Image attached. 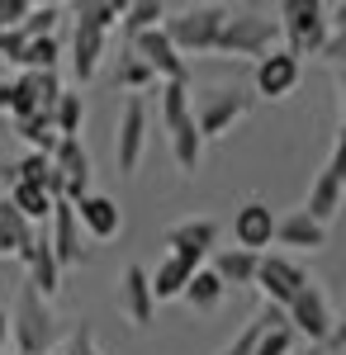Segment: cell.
I'll use <instances>...</instances> for the list:
<instances>
[{
    "mask_svg": "<svg viewBox=\"0 0 346 355\" xmlns=\"http://www.w3.org/2000/svg\"><path fill=\"white\" fill-rule=\"evenodd\" d=\"M129 53L147 62V71L157 76V85H190V62L166 43V33H161V28L138 33L133 43H129Z\"/></svg>",
    "mask_w": 346,
    "mask_h": 355,
    "instance_id": "obj_11",
    "label": "cell"
},
{
    "mask_svg": "<svg viewBox=\"0 0 346 355\" xmlns=\"http://www.w3.org/2000/svg\"><path fill=\"white\" fill-rule=\"evenodd\" d=\"M252 95L242 90V85H209V90H199L195 100H190V114H195V128H199V142H213V137H223L238 119L252 114Z\"/></svg>",
    "mask_w": 346,
    "mask_h": 355,
    "instance_id": "obj_5",
    "label": "cell"
},
{
    "mask_svg": "<svg viewBox=\"0 0 346 355\" xmlns=\"http://www.w3.org/2000/svg\"><path fill=\"white\" fill-rule=\"evenodd\" d=\"M62 15H67L62 5H28L19 33H24V38H48V33H57V19H62Z\"/></svg>",
    "mask_w": 346,
    "mask_h": 355,
    "instance_id": "obj_34",
    "label": "cell"
},
{
    "mask_svg": "<svg viewBox=\"0 0 346 355\" xmlns=\"http://www.w3.org/2000/svg\"><path fill=\"white\" fill-rule=\"evenodd\" d=\"M62 355H100V346H95L90 327H76V331H72V336H67V346H62Z\"/></svg>",
    "mask_w": 346,
    "mask_h": 355,
    "instance_id": "obj_37",
    "label": "cell"
},
{
    "mask_svg": "<svg viewBox=\"0 0 346 355\" xmlns=\"http://www.w3.org/2000/svg\"><path fill=\"white\" fill-rule=\"evenodd\" d=\"M0 114H10V81H0Z\"/></svg>",
    "mask_w": 346,
    "mask_h": 355,
    "instance_id": "obj_41",
    "label": "cell"
},
{
    "mask_svg": "<svg viewBox=\"0 0 346 355\" xmlns=\"http://www.w3.org/2000/svg\"><path fill=\"white\" fill-rule=\"evenodd\" d=\"M261 294H266V303L270 308H290L294 299H299V289L308 284V270L294 261V256H261L256 261V279H252Z\"/></svg>",
    "mask_w": 346,
    "mask_h": 355,
    "instance_id": "obj_9",
    "label": "cell"
},
{
    "mask_svg": "<svg viewBox=\"0 0 346 355\" xmlns=\"http://www.w3.org/2000/svg\"><path fill=\"white\" fill-rule=\"evenodd\" d=\"M53 171L62 175V199L67 204H76L81 194H90V152H85V142L81 137H57V147H53Z\"/></svg>",
    "mask_w": 346,
    "mask_h": 355,
    "instance_id": "obj_15",
    "label": "cell"
},
{
    "mask_svg": "<svg viewBox=\"0 0 346 355\" xmlns=\"http://www.w3.org/2000/svg\"><path fill=\"white\" fill-rule=\"evenodd\" d=\"M342 199H346V171H342V137H337V142H332V157H327V166L318 171V180L308 185L304 214L327 227V223L342 214Z\"/></svg>",
    "mask_w": 346,
    "mask_h": 355,
    "instance_id": "obj_10",
    "label": "cell"
},
{
    "mask_svg": "<svg viewBox=\"0 0 346 355\" xmlns=\"http://www.w3.org/2000/svg\"><path fill=\"white\" fill-rule=\"evenodd\" d=\"M166 256H176L181 266H190V270H199L204 266V256H213L218 251V223L213 218H181L166 227Z\"/></svg>",
    "mask_w": 346,
    "mask_h": 355,
    "instance_id": "obj_8",
    "label": "cell"
},
{
    "mask_svg": "<svg viewBox=\"0 0 346 355\" xmlns=\"http://www.w3.org/2000/svg\"><path fill=\"white\" fill-rule=\"evenodd\" d=\"M28 15V0H0V33L5 28H19Z\"/></svg>",
    "mask_w": 346,
    "mask_h": 355,
    "instance_id": "obj_38",
    "label": "cell"
},
{
    "mask_svg": "<svg viewBox=\"0 0 346 355\" xmlns=\"http://www.w3.org/2000/svg\"><path fill=\"white\" fill-rule=\"evenodd\" d=\"M15 355H19V351H15Z\"/></svg>",
    "mask_w": 346,
    "mask_h": 355,
    "instance_id": "obj_43",
    "label": "cell"
},
{
    "mask_svg": "<svg viewBox=\"0 0 346 355\" xmlns=\"http://www.w3.org/2000/svg\"><path fill=\"white\" fill-rule=\"evenodd\" d=\"M299 76H304L299 57H290L285 48H275V53L256 57V67H252V90H256L261 100H285V95H294ZM256 95H252V100H256Z\"/></svg>",
    "mask_w": 346,
    "mask_h": 355,
    "instance_id": "obj_14",
    "label": "cell"
},
{
    "mask_svg": "<svg viewBox=\"0 0 346 355\" xmlns=\"http://www.w3.org/2000/svg\"><path fill=\"white\" fill-rule=\"evenodd\" d=\"M275 242L290 251H318V246H327V227L313 223L304 209H294L290 218H275Z\"/></svg>",
    "mask_w": 346,
    "mask_h": 355,
    "instance_id": "obj_20",
    "label": "cell"
},
{
    "mask_svg": "<svg viewBox=\"0 0 346 355\" xmlns=\"http://www.w3.org/2000/svg\"><path fill=\"white\" fill-rule=\"evenodd\" d=\"M114 85H119V90H129V95H142V90H152V85H157V76L147 71V62H142V57L124 53V57H119V71H114Z\"/></svg>",
    "mask_w": 346,
    "mask_h": 355,
    "instance_id": "obj_33",
    "label": "cell"
},
{
    "mask_svg": "<svg viewBox=\"0 0 346 355\" xmlns=\"http://www.w3.org/2000/svg\"><path fill=\"white\" fill-rule=\"evenodd\" d=\"M10 171H15V180H33V185H43L48 171H53V162H48L43 152H28V157H19V162H10Z\"/></svg>",
    "mask_w": 346,
    "mask_h": 355,
    "instance_id": "obj_35",
    "label": "cell"
},
{
    "mask_svg": "<svg viewBox=\"0 0 346 355\" xmlns=\"http://www.w3.org/2000/svg\"><path fill=\"white\" fill-rule=\"evenodd\" d=\"M48 223H53V232H48V251H53L57 270H67V266H81V261H85V246H81V227H76V214H72V204H67V199H57L53 214H48Z\"/></svg>",
    "mask_w": 346,
    "mask_h": 355,
    "instance_id": "obj_18",
    "label": "cell"
},
{
    "mask_svg": "<svg viewBox=\"0 0 346 355\" xmlns=\"http://www.w3.org/2000/svg\"><path fill=\"white\" fill-rule=\"evenodd\" d=\"M15 137H24L28 152H43V157H53V147H57L53 114H28V119H15Z\"/></svg>",
    "mask_w": 346,
    "mask_h": 355,
    "instance_id": "obj_32",
    "label": "cell"
},
{
    "mask_svg": "<svg viewBox=\"0 0 346 355\" xmlns=\"http://www.w3.org/2000/svg\"><path fill=\"white\" fill-rule=\"evenodd\" d=\"M190 266H181L176 256H161L157 270H147V289H152V303H166V299H181V289H186L190 279Z\"/></svg>",
    "mask_w": 346,
    "mask_h": 355,
    "instance_id": "obj_25",
    "label": "cell"
},
{
    "mask_svg": "<svg viewBox=\"0 0 346 355\" xmlns=\"http://www.w3.org/2000/svg\"><path fill=\"white\" fill-rule=\"evenodd\" d=\"M5 199L15 204V214H19L24 223H43L48 214H53V194L43 190V185H33V180H15Z\"/></svg>",
    "mask_w": 346,
    "mask_h": 355,
    "instance_id": "obj_26",
    "label": "cell"
},
{
    "mask_svg": "<svg viewBox=\"0 0 346 355\" xmlns=\"http://www.w3.org/2000/svg\"><path fill=\"white\" fill-rule=\"evenodd\" d=\"M72 214H76V227L85 237H95V242H109V237H119L124 232V214H119V204L109 199V194H81L76 204H72Z\"/></svg>",
    "mask_w": 346,
    "mask_h": 355,
    "instance_id": "obj_16",
    "label": "cell"
},
{
    "mask_svg": "<svg viewBox=\"0 0 346 355\" xmlns=\"http://www.w3.org/2000/svg\"><path fill=\"white\" fill-rule=\"evenodd\" d=\"M256 261H261V256H252V251L218 246L209 270L218 275V284H223V289H252V279H256Z\"/></svg>",
    "mask_w": 346,
    "mask_h": 355,
    "instance_id": "obj_21",
    "label": "cell"
},
{
    "mask_svg": "<svg viewBox=\"0 0 346 355\" xmlns=\"http://www.w3.org/2000/svg\"><path fill=\"white\" fill-rule=\"evenodd\" d=\"M171 10L161 5V0H129L124 5V19H119V28H124V38L133 43L138 33H147V28H161V19H166Z\"/></svg>",
    "mask_w": 346,
    "mask_h": 355,
    "instance_id": "obj_28",
    "label": "cell"
},
{
    "mask_svg": "<svg viewBox=\"0 0 346 355\" xmlns=\"http://www.w3.org/2000/svg\"><path fill=\"white\" fill-rule=\"evenodd\" d=\"M33 242H38L33 223L19 218L10 199H0V256H19V261H24V251H28Z\"/></svg>",
    "mask_w": 346,
    "mask_h": 355,
    "instance_id": "obj_24",
    "label": "cell"
},
{
    "mask_svg": "<svg viewBox=\"0 0 346 355\" xmlns=\"http://www.w3.org/2000/svg\"><path fill=\"white\" fill-rule=\"evenodd\" d=\"M223 294H228V289L218 284V275H213L209 266H199V270L186 279V289H181V299H186L195 313H213V308L223 303Z\"/></svg>",
    "mask_w": 346,
    "mask_h": 355,
    "instance_id": "obj_27",
    "label": "cell"
},
{
    "mask_svg": "<svg viewBox=\"0 0 346 355\" xmlns=\"http://www.w3.org/2000/svg\"><path fill=\"white\" fill-rule=\"evenodd\" d=\"M124 5L129 0H81L76 10V28H95V33H109V28L124 19Z\"/></svg>",
    "mask_w": 346,
    "mask_h": 355,
    "instance_id": "obj_29",
    "label": "cell"
},
{
    "mask_svg": "<svg viewBox=\"0 0 346 355\" xmlns=\"http://www.w3.org/2000/svg\"><path fill=\"white\" fill-rule=\"evenodd\" d=\"M275 24H280V38H285L290 57H318L322 43L332 38V19H327L322 0H285L275 10Z\"/></svg>",
    "mask_w": 346,
    "mask_h": 355,
    "instance_id": "obj_1",
    "label": "cell"
},
{
    "mask_svg": "<svg viewBox=\"0 0 346 355\" xmlns=\"http://www.w3.org/2000/svg\"><path fill=\"white\" fill-rule=\"evenodd\" d=\"M24 266H28V289L38 294V299H53L57 289H62V270H57L53 251H48V237H38V242L24 251Z\"/></svg>",
    "mask_w": 346,
    "mask_h": 355,
    "instance_id": "obj_22",
    "label": "cell"
},
{
    "mask_svg": "<svg viewBox=\"0 0 346 355\" xmlns=\"http://www.w3.org/2000/svg\"><path fill=\"white\" fill-rule=\"evenodd\" d=\"M294 351V331L290 327H266L256 336V351L252 355H290Z\"/></svg>",
    "mask_w": 346,
    "mask_h": 355,
    "instance_id": "obj_36",
    "label": "cell"
},
{
    "mask_svg": "<svg viewBox=\"0 0 346 355\" xmlns=\"http://www.w3.org/2000/svg\"><path fill=\"white\" fill-rule=\"evenodd\" d=\"M0 162H5V157H0Z\"/></svg>",
    "mask_w": 346,
    "mask_h": 355,
    "instance_id": "obj_42",
    "label": "cell"
},
{
    "mask_svg": "<svg viewBox=\"0 0 346 355\" xmlns=\"http://www.w3.org/2000/svg\"><path fill=\"white\" fill-rule=\"evenodd\" d=\"M342 53H346V28H332V38L322 43V62H342Z\"/></svg>",
    "mask_w": 346,
    "mask_h": 355,
    "instance_id": "obj_39",
    "label": "cell"
},
{
    "mask_svg": "<svg viewBox=\"0 0 346 355\" xmlns=\"http://www.w3.org/2000/svg\"><path fill=\"white\" fill-rule=\"evenodd\" d=\"M81 123H85V100L81 90H62L53 105V133L57 137H81Z\"/></svg>",
    "mask_w": 346,
    "mask_h": 355,
    "instance_id": "obj_30",
    "label": "cell"
},
{
    "mask_svg": "<svg viewBox=\"0 0 346 355\" xmlns=\"http://www.w3.org/2000/svg\"><path fill=\"white\" fill-rule=\"evenodd\" d=\"M275 38H280V24L261 15V10H228V19H223V33H218V43H213V53L223 57H266L275 53Z\"/></svg>",
    "mask_w": 346,
    "mask_h": 355,
    "instance_id": "obj_6",
    "label": "cell"
},
{
    "mask_svg": "<svg viewBox=\"0 0 346 355\" xmlns=\"http://www.w3.org/2000/svg\"><path fill=\"white\" fill-rule=\"evenodd\" d=\"M337 322H342V318L332 313V299L322 294L313 279H308V284L299 289V299L285 308V327H290L294 336H308V346H318V351H322L327 331L337 327Z\"/></svg>",
    "mask_w": 346,
    "mask_h": 355,
    "instance_id": "obj_7",
    "label": "cell"
},
{
    "mask_svg": "<svg viewBox=\"0 0 346 355\" xmlns=\"http://www.w3.org/2000/svg\"><path fill=\"white\" fill-rule=\"evenodd\" d=\"M57 62H62V43H57V33H48V38H28L15 67L19 71H57Z\"/></svg>",
    "mask_w": 346,
    "mask_h": 355,
    "instance_id": "obj_31",
    "label": "cell"
},
{
    "mask_svg": "<svg viewBox=\"0 0 346 355\" xmlns=\"http://www.w3.org/2000/svg\"><path fill=\"white\" fill-rule=\"evenodd\" d=\"M119 313L133 327H152L157 303H152V289H147V266H129V270L119 275Z\"/></svg>",
    "mask_w": 346,
    "mask_h": 355,
    "instance_id": "obj_19",
    "label": "cell"
},
{
    "mask_svg": "<svg viewBox=\"0 0 346 355\" xmlns=\"http://www.w3.org/2000/svg\"><path fill=\"white\" fill-rule=\"evenodd\" d=\"M10 318V341L19 355H48V346L57 341V313L48 299H38L28 284H19L15 308L5 313Z\"/></svg>",
    "mask_w": 346,
    "mask_h": 355,
    "instance_id": "obj_2",
    "label": "cell"
},
{
    "mask_svg": "<svg viewBox=\"0 0 346 355\" xmlns=\"http://www.w3.org/2000/svg\"><path fill=\"white\" fill-rule=\"evenodd\" d=\"M105 48H109V33H95V28H76L72 33V76L81 85L95 81V71L105 62Z\"/></svg>",
    "mask_w": 346,
    "mask_h": 355,
    "instance_id": "obj_23",
    "label": "cell"
},
{
    "mask_svg": "<svg viewBox=\"0 0 346 355\" xmlns=\"http://www.w3.org/2000/svg\"><path fill=\"white\" fill-rule=\"evenodd\" d=\"M270 242H275V214H270V204L247 199L238 214H233V246L261 256V246H270Z\"/></svg>",
    "mask_w": 346,
    "mask_h": 355,
    "instance_id": "obj_17",
    "label": "cell"
},
{
    "mask_svg": "<svg viewBox=\"0 0 346 355\" xmlns=\"http://www.w3.org/2000/svg\"><path fill=\"white\" fill-rule=\"evenodd\" d=\"M142 147H147V105H142V95H129L124 100V114H119V133H114L119 175H138Z\"/></svg>",
    "mask_w": 346,
    "mask_h": 355,
    "instance_id": "obj_13",
    "label": "cell"
},
{
    "mask_svg": "<svg viewBox=\"0 0 346 355\" xmlns=\"http://www.w3.org/2000/svg\"><path fill=\"white\" fill-rule=\"evenodd\" d=\"M223 19H228L223 5H186V10L161 19V33H166V43L181 57H204V53H213V43L223 33Z\"/></svg>",
    "mask_w": 346,
    "mask_h": 355,
    "instance_id": "obj_3",
    "label": "cell"
},
{
    "mask_svg": "<svg viewBox=\"0 0 346 355\" xmlns=\"http://www.w3.org/2000/svg\"><path fill=\"white\" fill-rule=\"evenodd\" d=\"M57 95H62V76H57V71H19V76L10 81V119L53 114Z\"/></svg>",
    "mask_w": 346,
    "mask_h": 355,
    "instance_id": "obj_12",
    "label": "cell"
},
{
    "mask_svg": "<svg viewBox=\"0 0 346 355\" xmlns=\"http://www.w3.org/2000/svg\"><path fill=\"white\" fill-rule=\"evenodd\" d=\"M5 341H10V318H5V308H0V355H5Z\"/></svg>",
    "mask_w": 346,
    "mask_h": 355,
    "instance_id": "obj_40",
    "label": "cell"
},
{
    "mask_svg": "<svg viewBox=\"0 0 346 355\" xmlns=\"http://www.w3.org/2000/svg\"><path fill=\"white\" fill-rule=\"evenodd\" d=\"M157 95H161V123H166V137H171V157L190 175L204 157V142H199L195 114H190V85H157Z\"/></svg>",
    "mask_w": 346,
    "mask_h": 355,
    "instance_id": "obj_4",
    "label": "cell"
}]
</instances>
